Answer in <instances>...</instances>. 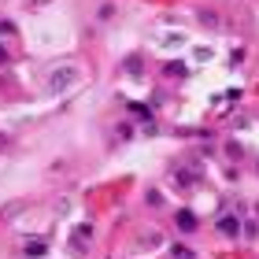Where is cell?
<instances>
[{"label":"cell","mask_w":259,"mask_h":259,"mask_svg":"<svg viewBox=\"0 0 259 259\" xmlns=\"http://www.w3.org/2000/svg\"><path fill=\"white\" fill-rule=\"evenodd\" d=\"M4 145H8V141H4V134H0V152H4Z\"/></svg>","instance_id":"6da1fadb"}]
</instances>
